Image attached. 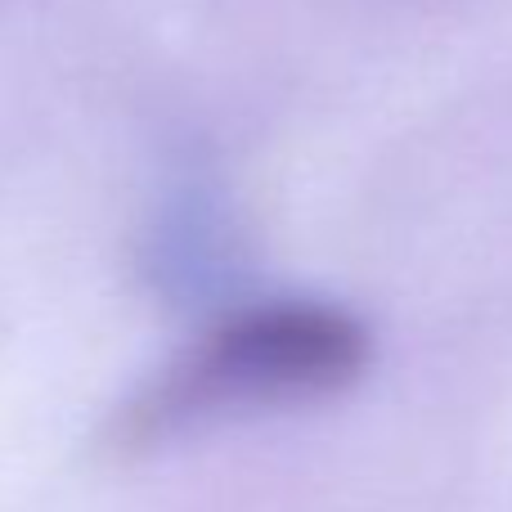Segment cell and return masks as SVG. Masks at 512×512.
Here are the masks:
<instances>
[{"label": "cell", "instance_id": "cell-1", "mask_svg": "<svg viewBox=\"0 0 512 512\" xmlns=\"http://www.w3.org/2000/svg\"><path fill=\"white\" fill-rule=\"evenodd\" d=\"M373 360V333L355 310L315 297L252 301L225 310L176 360H167L122 409L108 441L122 454L261 409L342 396Z\"/></svg>", "mask_w": 512, "mask_h": 512}, {"label": "cell", "instance_id": "cell-2", "mask_svg": "<svg viewBox=\"0 0 512 512\" xmlns=\"http://www.w3.org/2000/svg\"><path fill=\"white\" fill-rule=\"evenodd\" d=\"M140 256L149 288L176 306H203L230 292L243 265V239L230 198L203 180L167 189L144 230Z\"/></svg>", "mask_w": 512, "mask_h": 512}]
</instances>
